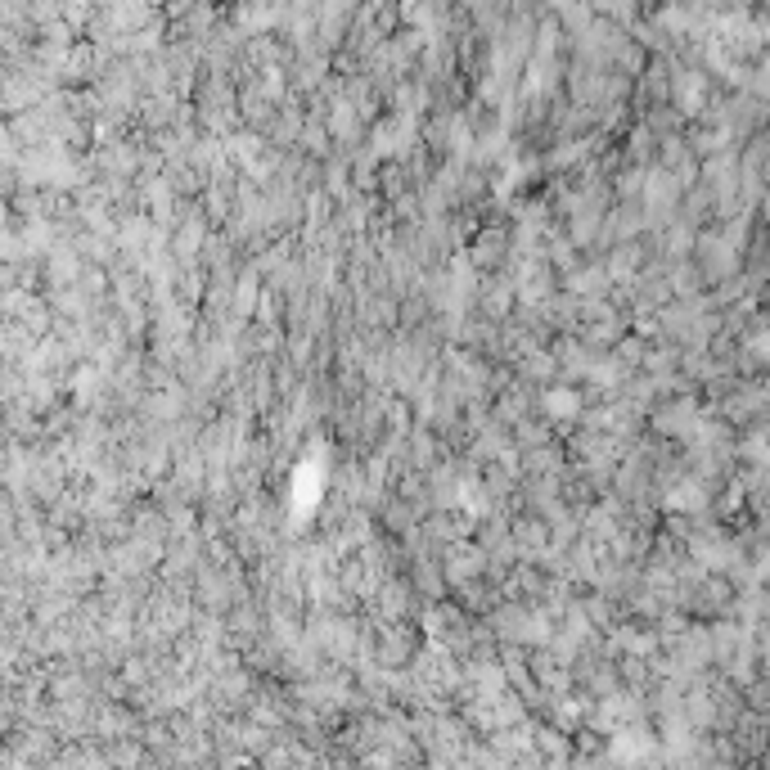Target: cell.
<instances>
[{
	"instance_id": "cell-1",
	"label": "cell",
	"mask_w": 770,
	"mask_h": 770,
	"mask_svg": "<svg viewBox=\"0 0 770 770\" xmlns=\"http://www.w3.org/2000/svg\"><path fill=\"white\" fill-rule=\"evenodd\" d=\"M482 568H487V550H482V545H455V550L446 554V581H455V586L478 577Z\"/></svg>"
},
{
	"instance_id": "cell-2",
	"label": "cell",
	"mask_w": 770,
	"mask_h": 770,
	"mask_svg": "<svg viewBox=\"0 0 770 770\" xmlns=\"http://www.w3.org/2000/svg\"><path fill=\"white\" fill-rule=\"evenodd\" d=\"M541 406L550 419H559V424H568V419L581 415V392L568 388V383H554V388L541 392Z\"/></svg>"
}]
</instances>
